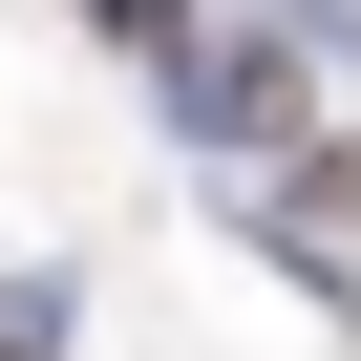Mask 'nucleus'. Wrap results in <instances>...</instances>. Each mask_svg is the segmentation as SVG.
<instances>
[{"label": "nucleus", "mask_w": 361, "mask_h": 361, "mask_svg": "<svg viewBox=\"0 0 361 361\" xmlns=\"http://www.w3.org/2000/svg\"><path fill=\"white\" fill-rule=\"evenodd\" d=\"M85 22H106V43H192V0H85Z\"/></svg>", "instance_id": "nucleus-1"}]
</instances>
